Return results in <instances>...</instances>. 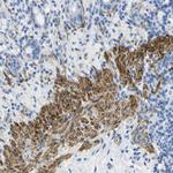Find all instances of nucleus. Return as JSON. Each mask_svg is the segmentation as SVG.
I'll return each mask as SVG.
<instances>
[{
	"label": "nucleus",
	"instance_id": "0eeeda50",
	"mask_svg": "<svg viewBox=\"0 0 173 173\" xmlns=\"http://www.w3.org/2000/svg\"><path fill=\"white\" fill-rule=\"evenodd\" d=\"M152 58H153V61H158L159 59H162V58H163V53L156 51V52L152 53Z\"/></svg>",
	"mask_w": 173,
	"mask_h": 173
},
{
	"label": "nucleus",
	"instance_id": "20e7f679",
	"mask_svg": "<svg viewBox=\"0 0 173 173\" xmlns=\"http://www.w3.org/2000/svg\"><path fill=\"white\" fill-rule=\"evenodd\" d=\"M59 84V87H66V85H68L69 83L67 82V80H66V77H64V76H58L57 78V85Z\"/></svg>",
	"mask_w": 173,
	"mask_h": 173
},
{
	"label": "nucleus",
	"instance_id": "f257e3e1",
	"mask_svg": "<svg viewBox=\"0 0 173 173\" xmlns=\"http://www.w3.org/2000/svg\"><path fill=\"white\" fill-rule=\"evenodd\" d=\"M78 87H80L82 90L87 91V92L92 90V84H91L90 80H88L87 77H81L80 78V81H78Z\"/></svg>",
	"mask_w": 173,
	"mask_h": 173
},
{
	"label": "nucleus",
	"instance_id": "39448f33",
	"mask_svg": "<svg viewBox=\"0 0 173 173\" xmlns=\"http://www.w3.org/2000/svg\"><path fill=\"white\" fill-rule=\"evenodd\" d=\"M12 131H13V133L21 134V126H20V123H13V125H12Z\"/></svg>",
	"mask_w": 173,
	"mask_h": 173
},
{
	"label": "nucleus",
	"instance_id": "7ed1b4c3",
	"mask_svg": "<svg viewBox=\"0 0 173 173\" xmlns=\"http://www.w3.org/2000/svg\"><path fill=\"white\" fill-rule=\"evenodd\" d=\"M129 106H131V108L133 111H135L136 110V107H137V98L135 97V96H131V98H129Z\"/></svg>",
	"mask_w": 173,
	"mask_h": 173
},
{
	"label": "nucleus",
	"instance_id": "f03ea898",
	"mask_svg": "<svg viewBox=\"0 0 173 173\" xmlns=\"http://www.w3.org/2000/svg\"><path fill=\"white\" fill-rule=\"evenodd\" d=\"M146 48H147V51H149L150 53L156 52V51H157V42H156V39L151 40L150 43H148V44L146 45Z\"/></svg>",
	"mask_w": 173,
	"mask_h": 173
},
{
	"label": "nucleus",
	"instance_id": "1a4fd4ad",
	"mask_svg": "<svg viewBox=\"0 0 173 173\" xmlns=\"http://www.w3.org/2000/svg\"><path fill=\"white\" fill-rule=\"evenodd\" d=\"M144 148L148 149V152H153V148L151 146H149V144H147V146H144Z\"/></svg>",
	"mask_w": 173,
	"mask_h": 173
},
{
	"label": "nucleus",
	"instance_id": "423d86ee",
	"mask_svg": "<svg viewBox=\"0 0 173 173\" xmlns=\"http://www.w3.org/2000/svg\"><path fill=\"white\" fill-rule=\"evenodd\" d=\"M142 74H143L142 68H138V69H135V80H136V81H140V80H141V77H142Z\"/></svg>",
	"mask_w": 173,
	"mask_h": 173
},
{
	"label": "nucleus",
	"instance_id": "6e6552de",
	"mask_svg": "<svg viewBox=\"0 0 173 173\" xmlns=\"http://www.w3.org/2000/svg\"><path fill=\"white\" fill-rule=\"evenodd\" d=\"M91 147H92V144L90 142H83V146L80 148V151H84L85 149H90Z\"/></svg>",
	"mask_w": 173,
	"mask_h": 173
}]
</instances>
